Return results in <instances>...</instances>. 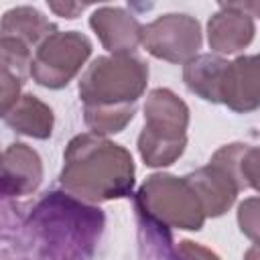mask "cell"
<instances>
[{
  "mask_svg": "<svg viewBox=\"0 0 260 260\" xmlns=\"http://www.w3.org/2000/svg\"><path fill=\"white\" fill-rule=\"evenodd\" d=\"M61 187L79 201L102 203L130 197L134 189L132 154L104 136L79 134L67 144Z\"/></svg>",
  "mask_w": 260,
  "mask_h": 260,
  "instance_id": "obj_1",
  "label": "cell"
},
{
  "mask_svg": "<svg viewBox=\"0 0 260 260\" xmlns=\"http://www.w3.org/2000/svg\"><path fill=\"white\" fill-rule=\"evenodd\" d=\"M41 260H87L104 228L102 209L71 197L47 193L30 215Z\"/></svg>",
  "mask_w": 260,
  "mask_h": 260,
  "instance_id": "obj_2",
  "label": "cell"
},
{
  "mask_svg": "<svg viewBox=\"0 0 260 260\" xmlns=\"http://www.w3.org/2000/svg\"><path fill=\"white\" fill-rule=\"evenodd\" d=\"M189 108L167 87H156L144 104V128L138 136V152L148 167L173 165L187 146Z\"/></svg>",
  "mask_w": 260,
  "mask_h": 260,
  "instance_id": "obj_3",
  "label": "cell"
},
{
  "mask_svg": "<svg viewBox=\"0 0 260 260\" xmlns=\"http://www.w3.org/2000/svg\"><path fill=\"white\" fill-rule=\"evenodd\" d=\"M148 83V65L134 55H106L93 59L79 79L83 108L136 106Z\"/></svg>",
  "mask_w": 260,
  "mask_h": 260,
  "instance_id": "obj_4",
  "label": "cell"
},
{
  "mask_svg": "<svg viewBox=\"0 0 260 260\" xmlns=\"http://www.w3.org/2000/svg\"><path fill=\"white\" fill-rule=\"evenodd\" d=\"M134 209L167 228L197 232L205 221L203 205L191 183L169 173H154L142 183L134 195Z\"/></svg>",
  "mask_w": 260,
  "mask_h": 260,
  "instance_id": "obj_5",
  "label": "cell"
},
{
  "mask_svg": "<svg viewBox=\"0 0 260 260\" xmlns=\"http://www.w3.org/2000/svg\"><path fill=\"white\" fill-rule=\"evenodd\" d=\"M91 55V41L77 30H57L47 37L30 61L32 79L49 89L65 87Z\"/></svg>",
  "mask_w": 260,
  "mask_h": 260,
  "instance_id": "obj_6",
  "label": "cell"
},
{
  "mask_svg": "<svg viewBox=\"0 0 260 260\" xmlns=\"http://www.w3.org/2000/svg\"><path fill=\"white\" fill-rule=\"evenodd\" d=\"M140 45L156 59L187 63L201 49V26L189 14H162L142 26Z\"/></svg>",
  "mask_w": 260,
  "mask_h": 260,
  "instance_id": "obj_7",
  "label": "cell"
},
{
  "mask_svg": "<svg viewBox=\"0 0 260 260\" xmlns=\"http://www.w3.org/2000/svg\"><path fill=\"white\" fill-rule=\"evenodd\" d=\"M258 2H221L207 22L209 47L217 53H238L254 39V14Z\"/></svg>",
  "mask_w": 260,
  "mask_h": 260,
  "instance_id": "obj_8",
  "label": "cell"
},
{
  "mask_svg": "<svg viewBox=\"0 0 260 260\" xmlns=\"http://www.w3.org/2000/svg\"><path fill=\"white\" fill-rule=\"evenodd\" d=\"M41 181L43 162L30 146L14 142L0 154V201L35 193Z\"/></svg>",
  "mask_w": 260,
  "mask_h": 260,
  "instance_id": "obj_9",
  "label": "cell"
},
{
  "mask_svg": "<svg viewBox=\"0 0 260 260\" xmlns=\"http://www.w3.org/2000/svg\"><path fill=\"white\" fill-rule=\"evenodd\" d=\"M89 26L100 37L104 49L114 55H130L142 37V24L120 6H102L89 16Z\"/></svg>",
  "mask_w": 260,
  "mask_h": 260,
  "instance_id": "obj_10",
  "label": "cell"
},
{
  "mask_svg": "<svg viewBox=\"0 0 260 260\" xmlns=\"http://www.w3.org/2000/svg\"><path fill=\"white\" fill-rule=\"evenodd\" d=\"M219 104H225L234 112H252L260 104L258 85V57H238L223 73L219 87Z\"/></svg>",
  "mask_w": 260,
  "mask_h": 260,
  "instance_id": "obj_11",
  "label": "cell"
},
{
  "mask_svg": "<svg viewBox=\"0 0 260 260\" xmlns=\"http://www.w3.org/2000/svg\"><path fill=\"white\" fill-rule=\"evenodd\" d=\"M30 49L10 37H0V118L20 100V87L30 75Z\"/></svg>",
  "mask_w": 260,
  "mask_h": 260,
  "instance_id": "obj_12",
  "label": "cell"
},
{
  "mask_svg": "<svg viewBox=\"0 0 260 260\" xmlns=\"http://www.w3.org/2000/svg\"><path fill=\"white\" fill-rule=\"evenodd\" d=\"M185 179L195 189V193L203 205L205 217L223 215L232 207V203L236 201V195L240 191L238 185L232 181V177L221 167H217L213 162L185 175Z\"/></svg>",
  "mask_w": 260,
  "mask_h": 260,
  "instance_id": "obj_13",
  "label": "cell"
},
{
  "mask_svg": "<svg viewBox=\"0 0 260 260\" xmlns=\"http://www.w3.org/2000/svg\"><path fill=\"white\" fill-rule=\"evenodd\" d=\"M230 61L211 53L195 55L185 63L183 81L189 87V91H193L201 100L219 104V87H221V79Z\"/></svg>",
  "mask_w": 260,
  "mask_h": 260,
  "instance_id": "obj_14",
  "label": "cell"
},
{
  "mask_svg": "<svg viewBox=\"0 0 260 260\" xmlns=\"http://www.w3.org/2000/svg\"><path fill=\"white\" fill-rule=\"evenodd\" d=\"M57 32V26L32 6H16L4 12L0 20V37H10L24 43L28 49L39 47L47 37Z\"/></svg>",
  "mask_w": 260,
  "mask_h": 260,
  "instance_id": "obj_15",
  "label": "cell"
},
{
  "mask_svg": "<svg viewBox=\"0 0 260 260\" xmlns=\"http://www.w3.org/2000/svg\"><path fill=\"white\" fill-rule=\"evenodd\" d=\"M53 110L32 93H24L6 114V124L24 136L45 140L53 132Z\"/></svg>",
  "mask_w": 260,
  "mask_h": 260,
  "instance_id": "obj_16",
  "label": "cell"
},
{
  "mask_svg": "<svg viewBox=\"0 0 260 260\" xmlns=\"http://www.w3.org/2000/svg\"><path fill=\"white\" fill-rule=\"evenodd\" d=\"M221 167L238 189H256L258 187V148L248 144H225L221 146L211 160Z\"/></svg>",
  "mask_w": 260,
  "mask_h": 260,
  "instance_id": "obj_17",
  "label": "cell"
},
{
  "mask_svg": "<svg viewBox=\"0 0 260 260\" xmlns=\"http://www.w3.org/2000/svg\"><path fill=\"white\" fill-rule=\"evenodd\" d=\"M136 106H116V108H83V120L91 134L106 136L116 134L126 128L134 118Z\"/></svg>",
  "mask_w": 260,
  "mask_h": 260,
  "instance_id": "obj_18",
  "label": "cell"
},
{
  "mask_svg": "<svg viewBox=\"0 0 260 260\" xmlns=\"http://www.w3.org/2000/svg\"><path fill=\"white\" fill-rule=\"evenodd\" d=\"M256 199H248L240 205V211H238V221H240V228L246 236H250L254 242H256V234H258V213H256Z\"/></svg>",
  "mask_w": 260,
  "mask_h": 260,
  "instance_id": "obj_19",
  "label": "cell"
},
{
  "mask_svg": "<svg viewBox=\"0 0 260 260\" xmlns=\"http://www.w3.org/2000/svg\"><path fill=\"white\" fill-rule=\"evenodd\" d=\"M175 248H177L179 260H219V256L215 252H211L209 248H205L197 242H191V240H181Z\"/></svg>",
  "mask_w": 260,
  "mask_h": 260,
  "instance_id": "obj_20",
  "label": "cell"
},
{
  "mask_svg": "<svg viewBox=\"0 0 260 260\" xmlns=\"http://www.w3.org/2000/svg\"><path fill=\"white\" fill-rule=\"evenodd\" d=\"M85 6L87 4H75V2H49V8L63 18H75L79 12L85 10Z\"/></svg>",
  "mask_w": 260,
  "mask_h": 260,
  "instance_id": "obj_21",
  "label": "cell"
},
{
  "mask_svg": "<svg viewBox=\"0 0 260 260\" xmlns=\"http://www.w3.org/2000/svg\"><path fill=\"white\" fill-rule=\"evenodd\" d=\"M0 154H2V152H0Z\"/></svg>",
  "mask_w": 260,
  "mask_h": 260,
  "instance_id": "obj_22",
  "label": "cell"
}]
</instances>
